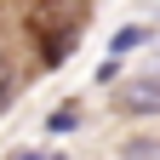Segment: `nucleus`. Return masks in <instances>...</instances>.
I'll list each match as a JSON object with an SVG mask.
<instances>
[{"label": "nucleus", "mask_w": 160, "mask_h": 160, "mask_svg": "<svg viewBox=\"0 0 160 160\" xmlns=\"http://www.w3.org/2000/svg\"><path fill=\"white\" fill-rule=\"evenodd\" d=\"M114 109L120 114H160V80H120Z\"/></svg>", "instance_id": "1"}, {"label": "nucleus", "mask_w": 160, "mask_h": 160, "mask_svg": "<svg viewBox=\"0 0 160 160\" xmlns=\"http://www.w3.org/2000/svg\"><path fill=\"white\" fill-rule=\"evenodd\" d=\"M149 40V23H132V29H120L114 40H109V57H132L137 46H143Z\"/></svg>", "instance_id": "2"}, {"label": "nucleus", "mask_w": 160, "mask_h": 160, "mask_svg": "<svg viewBox=\"0 0 160 160\" xmlns=\"http://www.w3.org/2000/svg\"><path fill=\"white\" fill-rule=\"evenodd\" d=\"M74 126H80V103H57V109L46 114V132H52V137H69Z\"/></svg>", "instance_id": "3"}, {"label": "nucleus", "mask_w": 160, "mask_h": 160, "mask_svg": "<svg viewBox=\"0 0 160 160\" xmlns=\"http://www.w3.org/2000/svg\"><path fill=\"white\" fill-rule=\"evenodd\" d=\"M17 86H23L17 74H6V80H0V114H12V103H17Z\"/></svg>", "instance_id": "4"}, {"label": "nucleus", "mask_w": 160, "mask_h": 160, "mask_svg": "<svg viewBox=\"0 0 160 160\" xmlns=\"http://www.w3.org/2000/svg\"><path fill=\"white\" fill-rule=\"evenodd\" d=\"M120 154H126V160H160V143H126Z\"/></svg>", "instance_id": "5"}, {"label": "nucleus", "mask_w": 160, "mask_h": 160, "mask_svg": "<svg viewBox=\"0 0 160 160\" xmlns=\"http://www.w3.org/2000/svg\"><path fill=\"white\" fill-rule=\"evenodd\" d=\"M12 160H63V154H46V149H23V154H12Z\"/></svg>", "instance_id": "6"}, {"label": "nucleus", "mask_w": 160, "mask_h": 160, "mask_svg": "<svg viewBox=\"0 0 160 160\" xmlns=\"http://www.w3.org/2000/svg\"><path fill=\"white\" fill-rule=\"evenodd\" d=\"M0 69H6V57H0ZM0 80H6V74H0Z\"/></svg>", "instance_id": "7"}]
</instances>
